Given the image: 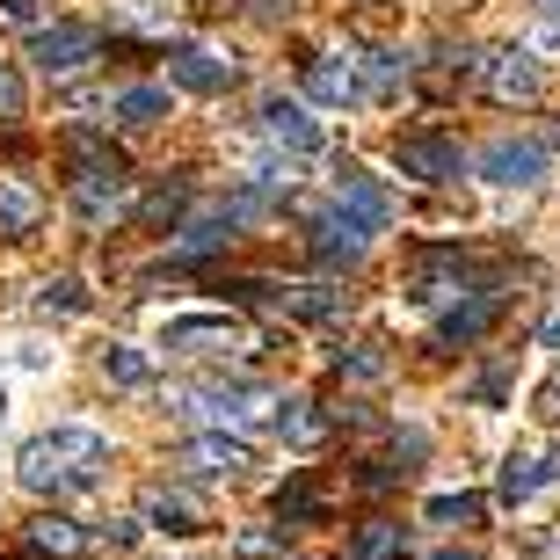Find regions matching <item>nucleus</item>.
Wrapping results in <instances>:
<instances>
[{
	"label": "nucleus",
	"instance_id": "obj_1",
	"mask_svg": "<svg viewBox=\"0 0 560 560\" xmlns=\"http://www.w3.org/2000/svg\"><path fill=\"white\" fill-rule=\"evenodd\" d=\"M103 466H109V436L88 430V422H51L15 452V480L30 495H81L103 480Z\"/></svg>",
	"mask_w": 560,
	"mask_h": 560
},
{
	"label": "nucleus",
	"instance_id": "obj_2",
	"mask_svg": "<svg viewBox=\"0 0 560 560\" xmlns=\"http://www.w3.org/2000/svg\"><path fill=\"white\" fill-rule=\"evenodd\" d=\"M167 408L189 422H211V430H226V422L255 416L262 408V386H248V378H197V386H175L167 394Z\"/></svg>",
	"mask_w": 560,
	"mask_h": 560
},
{
	"label": "nucleus",
	"instance_id": "obj_3",
	"mask_svg": "<svg viewBox=\"0 0 560 560\" xmlns=\"http://www.w3.org/2000/svg\"><path fill=\"white\" fill-rule=\"evenodd\" d=\"M474 175L495 183V189H539L546 175H553V139H495V145H480Z\"/></svg>",
	"mask_w": 560,
	"mask_h": 560
},
{
	"label": "nucleus",
	"instance_id": "obj_4",
	"mask_svg": "<svg viewBox=\"0 0 560 560\" xmlns=\"http://www.w3.org/2000/svg\"><path fill=\"white\" fill-rule=\"evenodd\" d=\"M161 350L167 357H233V350H248V328L233 313H175V320H161Z\"/></svg>",
	"mask_w": 560,
	"mask_h": 560
},
{
	"label": "nucleus",
	"instance_id": "obj_5",
	"mask_svg": "<svg viewBox=\"0 0 560 560\" xmlns=\"http://www.w3.org/2000/svg\"><path fill=\"white\" fill-rule=\"evenodd\" d=\"M95 51H103V37H95L88 22H44V30H30V59H37L44 81H59V73H81Z\"/></svg>",
	"mask_w": 560,
	"mask_h": 560
},
{
	"label": "nucleus",
	"instance_id": "obj_6",
	"mask_svg": "<svg viewBox=\"0 0 560 560\" xmlns=\"http://www.w3.org/2000/svg\"><path fill=\"white\" fill-rule=\"evenodd\" d=\"M175 466L197 480H233V474H248L255 466V444L248 436H233V430H205V436H189L183 452H175Z\"/></svg>",
	"mask_w": 560,
	"mask_h": 560
},
{
	"label": "nucleus",
	"instance_id": "obj_7",
	"mask_svg": "<svg viewBox=\"0 0 560 560\" xmlns=\"http://www.w3.org/2000/svg\"><path fill=\"white\" fill-rule=\"evenodd\" d=\"M394 167L416 175V183H458V175H466V153H458L444 131H400L394 139Z\"/></svg>",
	"mask_w": 560,
	"mask_h": 560
},
{
	"label": "nucleus",
	"instance_id": "obj_8",
	"mask_svg": "<svg viewBox=\"0 0 560 560\" xmlns=\"http://www.w3.org/2000/svg\"><path fill=\"white\" fill-rule=\"evenodd\" d=\"M233 81H241V66L211 44H175L167 51V88H183V95H226Z\"/></svg>",
	"mask_w": 560,
	"mask_h": 560
},
{
	"label": "nucleus",
	"instance_id": "obj_9",
	"mask_svg": "<svg viewBox=\"0 0 560 560\" xmlns=\"http://www.w3.org/2000/svg\"><path fill=\"white\" fill-rule=\"evenodd\" d=\"M335 211H342V219H357L364 233H386V226H394V197H386V183H378V175H364L357 161L335 167Z\"/></svg>",
	"mask_w": 560,
	"mask_h": 560
},
{
	"label": "nucleus",
	"instance_id": "obj_10",
	"mask_svg": "<svg viewBox=\"0 0 560 560\" xmlns=\"http://www.w3.org/2000/svg\"><path fill=\"white\" fill-rule=\"evenodd\" d=\"M262 139H270L284 161H313V153L328 145V139H320V125L306 117V103H284V95L262 103Z\"/></svg>",
	"mask_w": 560,
	"mask_h": 560
},
{
	"label": "nucleus",
	"instance_id": "obj_11",
	"mask_svg": "<svg viewBox=\"0 0 560 560\" xmlns=\"http://www.w3.org/2000/svg\"><path fill=\"white\" fill-rule=\"evenodd\" d=\"M488 95H495V103H539V95H546L539 51H524V44L495 51V59H488Z\"/></svg>",
	"mask_w": 560,
	"mask_h": 560
},
{
	"label": "nucleus",
	"instance_id": "obj_12",
	"mask_svg": "<svg viewBox=\"0 0 560 560\" xmlns=\"http://www.w3.org/2000/svg\"><path fill=\"white\" fill-rule=\"evenodd\" d=\"M364 248H372V233L357 226V219H342V211H313V255L328 262V270H357L364 262Z\"/></svg>",
	"mask_w": 560,
	"mask_h": 560
},
{
	"label": "nucleus",
	"instance_id": "obj_13",
	"mask_svg": "<svg viewBox=\"0 0 560 560\" xmlns=\"http://www.w3.org/2000/svg\"><path fill=\"white\" fill-rule=\"evenodd\" d=\"M262 306L291 313V320H335V313L350 306V291H328V284H248Z\"/></svg>",
	"mask_w": 560,
	"mask_h": 560
},
{
	"label": "nucleus",
	"instance_id": "obj_14",
	"mask_svg": "<svg viewBox=\"0 0 560 560\" xmlns=\"http://www.w3.org/2000/svg\"><path fill=\"white\" fill-rule=\"evenodd\" d=\"M553 480H560V452H510V458H502L495 495L517 510V502H532L539 488H553Z\"/></svg>",
	"mask_w": 560,
	"mask_h": 560
},
{
	"label": "nucleus",
	"instance_id": "obj_15",
	"mask_svg": "<svg viewBox=\"0 0 560 560\" xmlns=\"http://www.w3.org/2000/svg\"><path fill=\"white\" fill-rule=\"evenodd\" d=\"M495 313H502L495 291H474V299H458V306L436 320V342H444V350H466V342H480V335L495 328Z\"/></svg>",
	"mask_w": 560,
	"mask_h": 560
},
{
	"label": "nucleus",
	"instance_id": "obj_16",
	"mask_svg": "<svg viewBox=\"0 0 560 560\" xmlns=\"http://www.w3.org/2000/svg\"><path fill=\"white\" fill-rule=\"evenodd\" d=\"M131 205V175H73V211L88 226H109Z\"/></svg>",
	"mask_w": 560,
	"mask_h": 560
},
{
	"label": "nucleus",
	"instance_id": "obj_17",
	"mask_svg": "<svg viewBox=\"0 0 560 560\" xmlns=\"http://www.w3.org/2000/svg\"><path fill=\"white\" fill-rule=\"evenodd\" d=\"M139 524H145V532H167V539H189V532H205L197 502H189V495H175V488H145Z\"/></svg>",
	"mask_w": 560,
	"mask_h": 560
},
{
	"label": "nucleus",
	"instance_id": "obj_18",
	"mask_svg": "<svg viewBox=\"0 0 560 560\" xmlns=\"http://www.w3.org/2000/svg\"><path fill=\"white\" fill-rule=\"evenodd\" d=\"M22 546H30L37 560H81L88 546H95V532H88V524H73V517H37Z\"/></svg>",
	"mask_w": 560,
	"mask_h": 560
},
{
	"label": "nucleus",
	"instance_id": "obj_19",
	"mask_svg": "<svg viewBox=\"0 0 560 560\" xmlns=\"http://www.w3.org/2000/svg\"><path fill=\"white\" fill-rule=\"evenodd\" d=\"M306 95H313V103H328V109H342V103L364 95V73H357V59H313L306 66Z\"/></svg>",
	"mask_w": 560,
	"mask_h": 560
},
{
	"label": "nucleus",
	"instance_id": "obj_20",
	"mask_svg": "<svg viewBox=\"0 0 560 560\" xmlns=\"http://www.w3.org/2000/svg\"><path fill=\"white\" fill-rule=\"evenodd\" d=\"M44 226V197L22 189L15 175H0V241H30Z\"/></svg>",
	"mask_w": 560,
	"mask_h": 560
},
{
	"label": "nucleus",
	"instance_id": "obj_21",
	"mask_svg": "<svg viewBox=\"0 0 560 560\" xmlns=\"http://www.w3.org/2000/svg\"><path fill=\"white\" fill-rule=\"evenodd\" d=\"M350 560H416V532L408 524H364L350 539Z\"/></svg>",
	"mask_w": 560,
	"mask_h": 560
},
{
	"label": "nucleus",
	"instance_id": "obj_22",
	"mask_svg": "<svg viewBox=\"0 0 560 560\" xmlns=\"http://www.w3.org/2000/svg\"><path fill=\"white\" fill-rule=\"evenodd\" d=\"M357 73H364V103H394L400 88H408V59L400 51H364Z\"/></svg>",
	"mask_w": 560,
	"mask_h": 560
},
{
	"label": "nucleus",
	"instance_id": "obj_23",
	"mask_svg": "<svg viewBox=\"0 0 560 560\" xmlns=\"http://www.w3.org/2000/svg\"><path fill=\"white\" fill-rule=\"evenodd\" d=\"M66 161H73V175H125V153L95 131H66Z\"/></svg>",
	"mask_w": 560,
	"mask_h": 560
},
{
	"label": "nucleus",
	"instance_id": "obj_24",
	"mask_svg": "<svg viewBox=\"0 0 560 560\" xmlns=\"http://www.w3.org/2000/svg\"><path fill=\"white\" fill-rule=\"evenodd\" d=\"M109 117L125 131H145V125H161L167 117V88H125L117 103H109Z\"/></svg>",
	"mask_w": 560,
	"mask_h": 560
},
{
	"label": "nucleus",
	"instance_id": "obj_25",
	"mask_svg": "<svg viewBox=\"0 0 560 560\" xmlns=\"http://www.w3.org/2000/svg\"><path fill=\"white\" fill-rule=\"evenodd\" d=\"M277 436H284L291 452H313V444H320V416H313V400H277Z\"/></svg>",
	"mask_w": 560,
	"mask_h": 560
},
{
	"label": "nucleus",
	"instance_id": "obj_26",
	"mask_svg": "<svg viewBox=\"0 0 560 560\" xmlns=\"http://www.w3.org/2000/svg\"><path fill=\"white\" fill-rule=\"evenodd\" d=\"M103 378H109V386H145L153 364H145V350H131V342H109V350H103Z\"/></svg>",
	"mask_w": 560,
	"mask_h": 560
},
{
	"label": "nucleus",
	"instance_id": "obj_27",
	"mask_svg": "<svg viewBox=\"0 0 560 560\" xmlns=\"http://www.w3.org/2000/svg\"><path fill=\"white\" fill-rule=\"evenodd\" d=\"M37 306H44V313H88V291H81V277H51V284L37 291Z\"/></svg>",
	"mask_w": 560,
	"mask_h": 560
},
{
	"label": "nucleus",
	"instance_id": "obj_28",
	"mask_svg": "<svg viewBox=\"0 0 560 560\" xmlns=\"http://www.w3.org/2000/svg\"><path fill=\"white\" fill-rule=\"evenodd\" d=\"M430 524H474L480 517V502L474 495H430V510H422Z\"/></svg>",
	"mask_w": 560,
	"mask_h": 560
},
{
	"label": "nucleus",
	"instance_id": "obj_29",
	"mask_svg": "<svg viewBox=\"0 0 560 560\" xmlns=\"http://www.w3.org/2000/svg\"><path fill=\"white\" fill-rule=\"evenodd\" d=\"M15 117H22V73L0 59V125H15Z\"/></svg>",
	"mask_w": 560,
	"mask_h": 560
},
{
	"label": "nucleus",
	"instance_id": "obj_30",
	"mask_svg": "<svg viewBox=\"0 0 560 560\" xmlns=\"http://www.w3.org/2000/svg\"><path fill=\"white\" fill-rule=\"evenodd\" d=\"M0 15L22 22V30H44V8H37V0H0Z\"/></svg>",
	"mask_w": 560,
	"mask_h": 560
},
{
	"label": "nucleus",
	"instance_id": "obj_31",
	"mask_svg": "<svg viewBox=\"0 0 560 560\" xmlns=\"http://www.w3.org/2000/svg\"><path fill=\"white\" fill-rule=\"evenodd\" d=\"M277 517H313V495L299 488V480H291L284 495H277Z\"/></svg>",
	"mask_w": 560,
	"mask_h": 560
},
{
	"label": "nucleus",
	"instance_id": "obj_32",
	"mask_svg": "<svg viewBox=\"0 0 560 560\" xmlns=\"http://www.w3.org/2000/svg\"><path fill=\"white\" fill-rule=\"evenodd\" d=\"M342 364H350V378H378V372H386V357H378V350H350Z\"/></svg>",
	"mask_w": 560,
	"mask_h": 560
},
{
	"label": "nucleus",
	"instance_id": "obj_33",
	"mask_svg": "<svg viewBox=\"0 0 560 560\" xmlns=\"http://www.w3.org/2000/svg\"><path fill=\"white\" fill-rule=\"evenodd\" d=\"M248 15H255V22H284L291 0H248Z\"/></svg>",
	"mask_w": 560,
	"mask_h": 560
},
{
	"label": "nucleus",
	"instance_id": "obj_34",
	"mask_svg": "<svg viewBox=\"0 0 560 560\" xmlns=\"http://www.w3.org/2000/svg\"><path fill=\"white\" fill-rule=\"evenodd\" d=\"M539 342H546V350H560V313L546 320V335H539Z\"/></svg>",
	"mask_w": 560,
	"mask_h": 560
},
{
	"label": "nucleus",
	"instance_id": "obj_35",
	"mask_svg": "<svg viewBox=\"0 0 560 560\" xmlns=\"http://www.w3.org/2000/svg\"><path fill=\"white\" fill-rule=\"evenodd\" d=\"M539 44H546V51H560V22H546V30H539Z\"/></svg>",
	"mask_w": 560,
	"mask_h": 560
},
{
	"label": "nucleus",
	"instance_id": "obj_36",
	"mask_svg": "<svg viewBox=\"0 0 560 560\" xmlns=\"http://www.w3.org/2000/svg\"><path fill=\"white\" fill-rule=\"evenodd\" d=\"M539 8H546V15H553V22H560V0H539Z\"/></svg>",
	"mask_w": 560,
	"mask_h": 560
},
{
	"label": "nucleus",
	"instance_id": "obj_37",
	"mask_svg": "<svg viewBox=\"0 0 560 560\" xmlns=\"http://www.w3.org/2000/svg\"><path fill=\"white\" fill-rule=\"evenodd\" d=\"M553 153H560V117H553Z\"/></svg>",
	"mask_w": 560,
	"mask_h": 560
},
{
	"label": "nucleus",
	"instance_id": "obj_38",
	"mask_svg": "<svg viewBox=\"0 0 560 560\" xmlns=\"http://www.w3.org/2000/svg\"><path fill=\"white\" fill-rule=\"evenodd\" d=\"M0 422H8V394H0Z\"/></svg>",
	"mask_w": 560,
	"mask_h": 560
}]
</instances>
